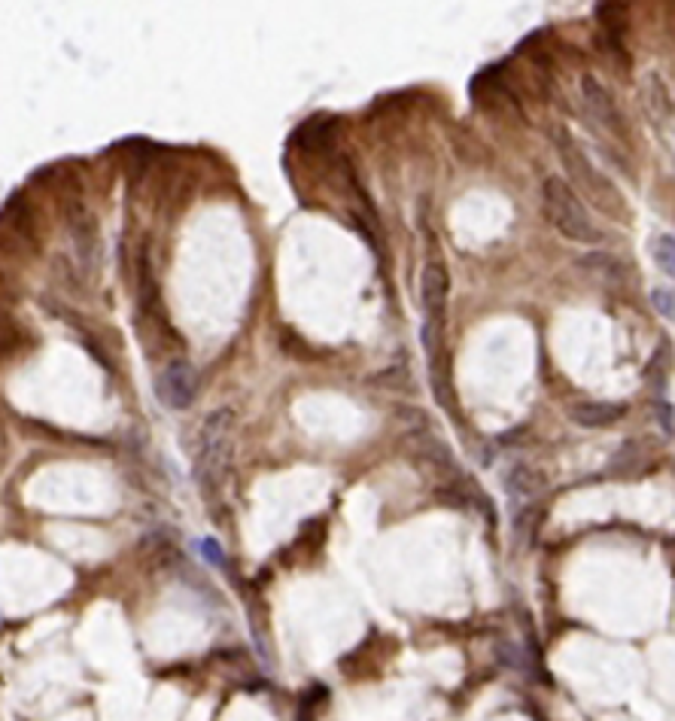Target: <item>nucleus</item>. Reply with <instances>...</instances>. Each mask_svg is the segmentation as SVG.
I'll list each match as a JSON object with an SVG mask.
<instances>
[{
	"instance_id": "obj_12",
	"label": "nucleus",
	"mask_w": 675,
	"mask_h": 721,
	"mask_svg": "<svg viewBox=\"0 0 675 721\" xmlns=\"http://www.w3.org/2000/svg\"><path fill=\"white\" fill-rule=\"evenodd\" d=\"M654 262L663 274L675 277V238L672 234H660L654 241Z\"/></svg>"
},
{
	"instance_id": "obj_9",
	"label": "nucleus",
	"mask_w": 675,
	"mask_h": 721,
	"mask_svg": "<svg viewBox=\"0 0 675 721\" xmlns=\"http://www.w3.org/2000/svg\"><path fill=\"white\" fill-rule=\"evenodd\" d=\"M505 490L512 493L517 502H530L544 490V478L535 469L517 463L505 472Z\"/></svg>"
},
{
	"instance_id": "obj_1",
	"label": "nucleus",
	"mask_w": 675,
	"mask_h": 721,
	"mask_svg": "<svg viewBox=\"0 0 675 721\" xmlns=\"http://www.w3.org/2000/svg\"><path fill=\"white\" fill-rule=\"evenodd\" d=\"M553 141H557L562 168H566L569 180H572V183L582 189V193L591 198V202L600 207L605 216H611V220H624V216H627V198L614 189V183H609V177H605L602 171L593 168L582 146L572 141V134H566L560 128Z\"/></svg>"
},
{
	"instance_id": "obj_8",
	"label": "nucleus",
	"mask_w": 675,
	"mask_h": 721,
	"mask_svg": "<svg viewBox=\"0 0 675 721\" xmlns=\"http://www.w3.org/2000/svg\"><path fill=\"white\" fill-rule=\"evenodd\" d=\"M624 411L627 408L618 402H578L569 408V417L584 430H602V427H611L614 420H621Z\"/></svg>"
},
{
	"instance_id": "obj_2",
	"label": "nucleus",
	"mask_w": 675,
	"mask_h": 721,
	"mask_svg": "<svg viewBox=\"0 0 675 721\" xmlns=\"http://www.w3.org/2000/svg\"><path fill=\"white\" fill-rule=\"evenodd\" d=\"M231 430H235L231 408L207 414V420L201 423L195 448V478L204 493L220 490V484L225 481V472L231 463Z\"/></svg>"
},
{
	"instance_id": "obj_4",
	"label": "nucleus",
	"mask_w": 675,
	"mask_h": 721,
	"mask_svg": "<svg viewBox=\"0 0 675 721\" xmlns=\"http://www.w3.org/2000/svg\"><path fill=\"white\" fill-rule=\"evenodd\" d=\"M195 390H198V375L183 360L171 362V366L159 375V380H155V393H159L161 405L174 408V411H183V408L192 405Z\"/></svg>"
},
{
	"instance_id": "obj_6",
	"label": "nucleus",
	"mask_w": 675,
	"mask_h": 721,
	"mask_svg": "<svg viewBox=\"0 0 675 721\" xmlns=\"http://www.w3.org/2000/svg\"><path fill=\"white\" fill-rule=\"evenodd\" d=\"M447 292H450V281L447 272L441 265H426L420 274V305L426 320H445V308H447Z\"/></svg>"
},
{
	"instance_id": "obj_11",
	"label": "nucleus",
	"mask_w": 675,
	"mask_h": 721,
	"mask_svg": "<svg viewBox=\"0 0 675 721\" xmlns=\"http://www.w3.org/2000/svg\"><path fill=\"white\" fill-rule=\"evenodd\" d=\"M396 423H402L405 436H420V432H429V417L417 411V408H399V411L393 414Z\"/></svg>"
},
{
	"instance_id": "obj_13",
	"label": "nucleus",
	"mask_w": 675,
	"mask_h": 721,
	"mask_svg": "<svg viewBox=\"0 0 675 721\" xmlns=\"http://www.w3.org/2000/svg\"><path fill=\"white\" fill-rule=\"evenodd\" d=\"M535 520H539V509H523V515H517L514 520V538L521 545H533V536H535Z\"/></svg>"
},
{
	"instance_id": "obj_16",
	"label": "nucleus",
	"mask_w": 675,
	"mask_h": 721,
	"mask_svg": "<svg viewBox=\"0 0 675 721\" xmlns=\"http://www.w3.org/2000/svg\"><path fill=\"white\" fill-rule=\"evenodd\" d=\"M201 554L213 563V567H220V563H222V551H220V545H216L213 538H204V542H201Z\"/></svg>"
},
{
	"instance_id": "obj_5",
	"label": "nucleus",
	"mask_w": 675,
	"mask_h": 721,
	"mask_svg": "<svg viewBox=\"0 0 675 721\" xmlns=\"http://www.w3.org/2000/svg\"><path fill=\"white\" fill-rule=\"evenodd\" d=\"M582 94H584V104H587V110H591V116L596 119V123L611 128V132H624V119H621L618 104H614L609 89H605L596 76H584Z\"/></svg>"
},
{
	"instance_id": "obj_3",
	"label": "nucleus",
	"mask_w": 675,
	"mask_h": 721,
	"mask_svg": "<svg viewBox=\"0 0 675 721\" xmlns=\"http://www.w3.org/2000/svg\"><path fill=\"white\" fill-rule=\"evenodd\" d=\"M542 202H544V216L553 222L562 238L575 241V244H600L602 234L591 222L584 204L578 202L575 189L566 183L562 177H548L542 183Z\"/></svg>"
},
{
	"instance_id": "obj_7",
	"label": "nucleus",
	"mask_w": 675,
	"mask_h": 721,
	"mask_svg": "<svg viewBox=\"0 0 675 721\" xmlns=\"http://www.w3.org/2000/svg\"><path fill=\"white\" fill-rule=\"evenodd\" d=\"M578 268H582L593 283L605 286V290H624L627 286V268L611 253H587L578 259Z\"/></svg>"
},
{
	"instance_id": "obj_14",
	"label": "nucleus",
	"mask_w": 675,
	"mask_h": 721,
	"mask_svg": "<svg viewBox=\"0 0 675 721\" xmlns=\"http://www.w3.org/2000/svg\"><path fill=\"white\" fill-rule=\"evenodd\" d=\"M670 371V353H666V344L660 347V351L654 353V360H651V366L645 369V378H648V384H654V387H663V375Z\"/></svg>"
},
{
	"instance_id": "obj_10",
	"label": "nucleus",
	"mask_w": 675,
	"mask_h": 721,
	"mask_svg": "<svg viewBox=\"0 0 675 721\" xmlns=\"http://www.w3.org/2000/svg\"><path fill=\"white\" fill-rule=\"evenodd\" d=\"M645 450H648V441L642 439H630L624 441V445L618 448V454L611 457V463H609V472L611 475H624V478H633L642 472V466H645Z\"/></svg>"
},
{
	"instance_id": "obj_15",
	"label": "nucleus",
	"mask_w": 675,
	"mask_h": 721,
	"mask_svg": "<svg viewBox=\"0 0 675 721\" xmlns=\"http://www.w3.org/2000/svg\"><path fill=\"white\" fill-rule=\"evenodd\" d=\"M651 305L660 317L675 320V292L672 290H654L651 292Z\"/></svg>"
}]
</instances>
